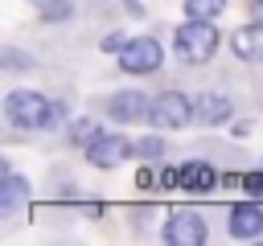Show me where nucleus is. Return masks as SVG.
<instances>
[{"instance_id": "obj_17", "label": "nucleus", "mask_w": 263, "mask_h": 246, "mask_svg": "<svg viewBox=\"0 0 263 246\" xmlns=\"http://www.w3.org/2000/svg\"><path fill=\"white\" fill-rule=\"evenodd\" d=\"M238 184H242L251 197H263V168H259V172H247V176H238Z\"/></svg>"}, {"instance_id": "obj_8", "label": "nucleus", "mask_w": 263, "mask_h": 246, "mask_svg": "<svg viewBox=\"0 0 263 246\" xmlns=\"http://www.w3.org/2000/svg\"><path fill=\"white\" fill-rule=\"evenodd\" d=\"M214 184H218V172L205 160H189L177 168V189H185V193H210Z\"/></svg>"}, {"instance_id": "obj_16", "label": "nucleus", "mask_w": 263, "mask_h": 246, "mask_svg": "<svg viewBox=\"0 0 263 246\" xmlns=\"http://www.w3.org/2000/svg\"><path fill=\"white\" fill-rule=\"evenodd\" d=\"M160 152H164V144H160L156 135H148V139H140V144H136V156H144V160H156Z\"/></svg>"}, {"instance_id": "obj_14", "label": "nucleus", "mask_w": 263, "mask_h": 246, "mask_svg": "<svg viewBox=\"0 0 263 246\" xmlns=\"http://www.w3.org/2000/svg\"><path fill=\"white\" fill-rule=\"evenodd\" d=\"M99 135H103V131H99V123H90V119H78V123L70 127V139H74V144H86V148H90Z\"/></svg>"}, {"instance_id": "obj_12", "label": "nucleus", "mask_w": 263, "mask_h": 246, "mask_svg": "<svg viewBox=\"0 0 263 246\" xmlns=\"http://www.w3.org/2000/svg\"><path fill=\"white\" fill-rule=\"evenodd\" d=\"M25 201V180L16 172H4V189H0V213H12Z\"/></svg>"}, {"instance_id": "obj_10", "label": "nucleus", "mask_w": 263, "mask_h": 246, "mask_svg": "<svg viewBox=\"0 0 263 246\" xmlns=\"http://www.w3.org/2000/svg\"><path fill=\"white\" fill-rule=\"evenodd\" d=\"M152 107H148V98L140 94V90H123V94H115L111 98V115L119 119V123H136V119H144Z\"/></svg>"}, {"instance_id": "obj_3", "label": "nucleus", "mask_w": 263, "mask_h": 246, "mask_svg": "<svg viewBox=\"0 0 263 246\" xmlns=\"http://www.w3.org/2000/svg\"><path fill=\"white\" fill-rule=\"evenodd\" d=\"M160 41L156 37H136V41H127L123 49H119V66L127 70V74H152L156 66H160Z\"/></svg>"}, {"instance_id": "obj_2", "label": "nucleus", "mask_w": 263, "mask_h": 246, "mask_svg": "<svg viewBox=\"0 0 263 246\" xmlns=\"http://www.w3.org/2000/svg\"><path fill=\"white\" fill-rule=\"evenodd\" d=\"M173 41H177V53L185 61H210L218 49V29L210 20H193V25H181Z\"/></svg>"}, {"instance_id": "obj_13", "label": "nucleus", "mask_w": 263, "mask_h": 246, "mask_svg": "<svg viewBox=\"0 0 263 246\" xmlns=\"http://www.w3.org/2000/svg\"><path fill=\"white\" fill-rule=\"evenodd\" d=\"M222 4L226 0H185V12H189V20H214L222 12Z\"/></svg>"}, {"instance_id": "obj_19", "label": "nucleus", "mask_w": 263, "mask_h": 246, "mask_svg": "<svg viewBox=\"0 0 263 246\" xmlns=\"http://www.w3.org/2000/svg\"><path fill=\"white\" fill-rule=\"evenodd\" d=\"M103 45H107V49H123V45H127V41H123V37H119V33H111V37H107V41H103Z\"/></svg>"}, {"instance_id": "obj_4", "label": "nucleus", "mask_w": 263, "mask_h": 246, "mask_svg": "<svg viewBox=\"0 0 263 246\" xmlns=\"http://www.w3.org/2000/svg\"><path fill=\"white\" fill-rule=\"evenodd\" d=\"M148 119L160 123V127H189V123H193V102H189L185 94H177V90H164V94L152 102Z\"/></svg>"}, {"instance_id": "obj_11", "label": "nucleus", "mask_w": 263, "mask_h": 246, "mask_svg": "<svg viewBox=\"0 0 263 246\" xmlns=\"http://www.w3.org/2000/svg\"><path fill=\"white\" fill-rule=\"evenodd\" d=\"M230 49H234L238 57H247V61H259V57H263V20H259V25H242V29L230 37Z\"/></svg>"}, {"instance_id": "obj_1", "label": "nucleus", "mask_w": 263, "mask_h": 246, "mask_svg": "<svg viewBox=\"0 0 263 246\" xmlns=\"http://www.w3.org/2000/svg\"><path fill=\"white\" fill-rule=\"evenodd\" d=\"M49 111H53V102H45L37 90H12L4 98V115L16 127H49Z\"/></svg>"}, {"instance_id": "obj_5", "label": "nucleus", "mask_w": 263, "mask_h": 246, "mask_svg": "<svg viewBox=\"0 0 263 246\" xmlns=\"http://www.w3.org/2000/svg\"><path fill=\"white\" fill-rule=\"evenodd\" d=\"M164 242L168 246H201L205 242V221L197 213H189V209H177L168 217V225H164Z\"/></svg>"}, {"instance_id": "obj_7", "label": "nucleus", "mask_w": 263, "mask_h": 246, "mask_svg": "<svg viewBox=\"0 0 263 246\" xmlns=\"http://www.w3.org/2000/svg\"><path fill=\"white\" fill-rule=\"evenodd\" d=\"M230 234L234 238H259L263 234V209L255 205V201H238V205H230Z\"/></svg>"}, {"instance_id": "obj_20", "label": "nucleus", "mask_w": 263, "mask_h": 246, "mask_svg": "<svg viewBox=\"0 0 263 246\" xmlns=\"http://www.w3.org/2000/svg\"><path fill=\"white\" fill-rule=\"evenodd\" d=\"M255 16H259V20H263V0H255Z\"/></svg>"}, {"instance_id": "obj_6", "label": "nucleus", "mask_w": 263, "mask_h": 246, "mask_svg": "<svg viewBox=\"0 0 263 246\" xmlns=\"http://www.w3.org/2000/svg\"><path fill=\"white\" fill-rule=\"evenodd\" d=\"M123 156H136V144L123 139V135H99L90 148H86V160L95 168H115Z\"/></svg>"}, {"instance_id": "obj_18", "label": "nucleus", "mask_w": 263, "mask_h": 246, "mask_svg": "<svg viewBox=\"0 0 263 246\" xmlns=\"http://www.w3.org/2000/svg\"><path fill=\"white\" fill-rule=\"evenodd\" d=\"M4 66L21 70V66H29V61H25V53H16V49H4Z\"/></svg>"}, {"instance_id": "obj_9", "label": "nucleus", "mask_w": 263, "mask_h": 246, "mask_svg": "<svg viewBox=\"0 0 263 246\" xmlns=\"http://www.w3.org/2000/svg\"><path fill=\"white\" fill-rule=\"evenodd\" d=\"M193 119L197 123H226L230 119V98L218 90H201L193 98Z\"/></svg>"}, {"instance_id": "obj_15", "label": "nucleus", "mask_w": 263, "mask_h": 246, "mask_svg": "<svg viewBox=\"0 0 263 246\" xmlns=\"http://www.w3.org/2000/svg\"><path fill=\"white\" fill-rule=\"evenodd\" d=\"M37 4V12L45 16V20H62L66 12H70V0H33Z\"/></svg>"}]
</instances>
